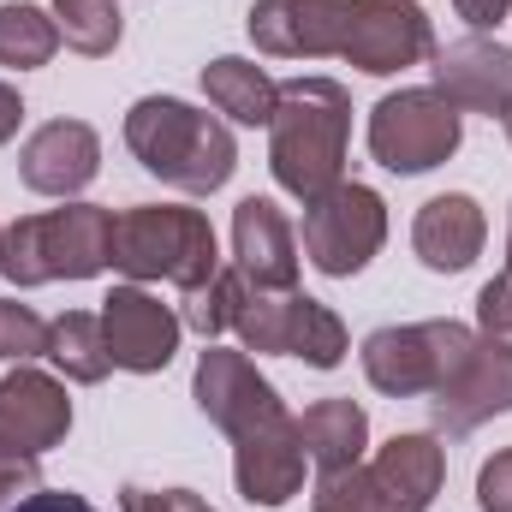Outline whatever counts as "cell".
Segmentation results:
<instances>
[{
  "mask_svg": "<svg viewBox=\"0 0 512 512\" xmlns=\"http://www.w3.org/2000/svg\"><path fill=\"white\" fill-rule=\"evenodd\" d=\"M54 24H60V42L78 48L84 60H102L120 48L126 36V18L114 0H54Z\"/></svg>",
  "mask_w": 512,
  "mask_h": 512,
  "instance_id": "cell-25",
  "label": "cell"
},
{
  "mask_svg": "<svg viewBox=\"0 0 512 512\" xmlns=\"http://www.w3.org/2000/svg\"><path fill=\"white\" fill-rule=\"evenodd\" d=\"M30 358H48V322L30 304L0 298V364H30Z\"/></svg>",
  "mask_w": 512,
  "mask_h": 512,
  "instance_id": "cell-27",
  "label": "cell"
},
{
  "mask_svg": "<svg viewBox=\"0 0 512 512\" xmlns=\"http://www.w3.org/2000/svg\"><path fill=\"white\" fill-rule=\"evenodd\" d=\"M501 126H507V137H512V108H507V114H501Z\"/></svg>",
  "mask_w": 512,
  "mask_h": 512,
  "instance_id": "cell-37",
  "label": "cell"
},
{
  "mask_svg": "<svg viewBox=\"0 0 512 512\" xmlns=\"http://www.w3.org/2000/svg\"><path fill=\"white\" fill-rule=\"evenodd\" d=\"M239 298H245V274H239V268H221L209 286L185 292V310H179V322H185L191 334H203V340H221V334H233Z\"/></svg>",
  "mask_w": 512,
  "mask_h": 512,
  "instance_id": "cell-26",
  "label": "cell"
},
{
  "mask_svg": "<svg viewBox=\"0 0 512 512\" xmlns=\"http://www.w3.org/2000/svg\"><path fill=\"white\" fill-rule=\"evenodd\" d=\"M435 90L459 114H507L512 108V48L489 36H459L435 48Z\"/></svg>",
  "mask_w": 512,
  "mask_h": 512,
  "instance_id": "cell-16",
  "label": "cell"
},
{
  "mask_svg": "<svg viewBox=\"0 0 512 512\" xmlns=\"http://www.w3.org/2000/svg\"><path fill=\"white\" fill-rule=\"evenodd\" d=\"M507 274H512V227H507Z\"/></svg>",
  "mask_w": 512,
  "mask_h": 512,
  "instance_id": "cell-36",
  "label": "cell"
},
{
  "mask_svg": "<svg viewBox=\"0 0 512 512\" xmlns=\"http://www.w3.org/2000/svg\"><path fill=\"white\" fill-rule=\"evenodd\" d=\"M233 483L251 507H286L304 489V441L298 417H274L233 441Z\"/></svg>",
  "mask_w": 512,
  "mask_h": 512,
  "instance_id": "cell-17",
  "label": "cell"
},
{
  "mask_svg": "<svg viewBox=\"0 0 512 512\" xmlns=\"http://www.w3.org/2000/svg\"><path fill=\"white\" fill-rule=\"evenodd\" d=\"M203 96L215 102V114H227L233 126H268L274 120V102H280V84L239 54H221L203 66Z\"/></svg>",
  "mask_w": 512,
  "mask_h": 512,
  "instance_id": "cell-22",
  "label": "cell"
},
{
  "mask_svg": "<svg viewBox=\"0 0 512 512\" xmlns=\"http://www.w3.org/2000/svg\"><path fill=\"white\" fill-rule=\"evenodd\" d=\"M114 268L131 280H167L179 292H197L221 274V245L203 209L131 203L114 215Z\"/></svg>",
  "mask_w": 512,
  "mask_h": 512,
  "instance_id": "cell-4",
  "label": "cell"
},
{
  "mask_svg": "<svg viewBox=\"0 0 512 512\" xmlns=\"http://www.w3.org/2000/svg\"><path fill=\"white\" fill-rule=\"evenodd\" d=\"M191 399H197V411H203L215 429H227L233 441L251 435V429H262V423H274V417H292L286 399L274 393V382L256 370L251 358H245V352H227V346H215V340H209V352L197 358Z\"/></svg>",
  "mask_w": 512,
  "mask_h": 512,
  "instance_id": "cell-10",
  "label": "cell"
},
{
  "mask_svg": "<svg viewBox=\"0 0 512 512\" xmlns=\"http://www.w3.org/2000/svg\"><path fill=\"white\" fill-rule=\"evenodd\" d=\"M471 346H477V328L447 322V316L376 328V334L364 340V376H370V387L387 393V399H417V393H435V387L447 382V376L465 364Z\"/></svg>",
  "mask_w": 512,
  "mask_h": 512,
  "instance_id": "cell-7",
  "label": "cell"
},
{
  "mask_svg": "<svg viewBox=\"0 0 512 512\" xmlns=\"http://www.w3.org/2000/svg\"><path fill=\"white\" fill-rule=\"evenodd\" d=\"M0 233H6V227H0Z\"/></svg>",
  "mask_w": 512,
  "mask_h": 512,
  "instance_id": "cell-38",
  "label": "cell"
},
{
  "mask_svg": "<svg viewBox=\"0 0 512 512\" xmlns=\"http://www.w3.org/2000/svg\"><path fill=\"white\" fill-rule=\"evenodd\" d=\"M507 411H512V352L489 346L477 334L465 364L429 393V417H435L441 435H471V429H483L489 417H507Z\"/></svg>",
  "mask_w": 512,
  "mask_h": 512,
  "instance_id": "cell-14",
  "label": "cell"
},
{
  "mask_svg": "<svg viewBox=\"0 0 512 512\" xmlns=\"http://www.w3.org/2000/svg\"><path fill=\"white\" fill-rule=\"evenodd\" d=\"M54 48H60V24H54L42 6H30V0L0 6V66L36 72V66L54 60Z\"/></svg>",
  "mask_w": 512,
  "mask_h": 512,
  "instance_id": "cell-24",
  "label": "cell"
},
{
  "mask_svg": "<svg viewBox=\"0 0 512 512\" xmlns=\"http://www.w3.org/2000/svg\"><path fill=\"white\" fill-rule=\"evenodd\" d=\"M233 334L256 358H304L310 370H340L346 352H352L346 322L322 298H310V292H262L251 280H245Z\"/></svg>",
  "mask_w": 512,
  "mask_h": 512,
  "instance_id": "cell-6",
  "label": "cell"
},
{
  "mask_svg": "<svg viewBox=\"0 0 512 512\" xmlns=\"http://www.w3.org/2000/svg\"><path fill=\"white\" fill-rule=\"evenodd\" d=\"M18 512H96L84 495H72V489H36V495H24Z\"/></svg>",
  "mask_w": 512,
  "mask_h": 512,
  "instance_id": "cell-32",
  "label": "cell"
},
{
  "mask_svg": "<svg viewBox=\"0 0 512 512\" xmlns=\"http://www.w3.org/2000/svg\"><path fill=\"white\" fill-rule=\"evenodd\" d=\"M477 334L489 346L512 352V274H495L483 292H477Z\"/></svg>",
  "mask_w": 512,
  "mask_h": 512,
  "instance_id": "cell-28",
  "label": "cell"
},
{
  "mask_svg": "<svg viewBox=\"0 0 512 512\" xmlns=\"http://www.w3.org/2000/svg\"><path fill=\"white\" fill-rule=\"evenodd\" d=\"M453 12L483 36V30H495L501 18H512V0H453Z\"/></svg>",
  "mask_w": 512,
  "mask_h": 512,
  "instance_id": "cell-31",
  "label": "cell"
},
{
  "mask_svg": "<svg viewBox=\"0 0 512 512\" xmlns=\"http://www.w3.org/2000/svg\"><path fill=\"white\" fill-rule=\"evenodd\" d=\"M382 245H387L382 191H370V185H358V179H340L334 191H322L316 203H304V256H310L328 280L364 274Z\"/></svg>",
  "mask_w": 512,
  "mask_h": 512,
  "instance_id": "cell-9",
  "label": "cell"
},
{
  "mask_svg": "<svg viewBox=\"0 0 512 512\" xmlns=\"http://www.w3.org/2000/svg\"><path fill=\"white\" fill-rule=\"evenodd\" d=\"M126 149L143 161V173H155L173 191L209 197L233 179L239 167V143L215 114L179 102V96H143L126 114Z\"/></svg>",
  "mask_w": 512,
  "mask_h": 512,
  "instance_id": "cell-2",
  "label": "cell"
},
{
  "mask_svg": "<svg viewBox=\"0 0 512 512\" xmlns=\"http://www.w3.org/2000/svg\"><path fill=\"white\" fill-rule=\"evenodd\" d=\"M24 126V102H18V90L12 84H0V143H12Z\"/></svg>",
  "mask_w": 512,
  "mask_h": 512,
  "instance_id": "cell-34",
  "label": "cell"
},
{
  "mask_svg": "<svg viewBox=\"0 0 512 512\" xmlns=\"http://www.w3.org/2000/svg\"><path fill=\"white\" fill-rule=\"evenodd\" d=\"M72 429V399L66 382L18 364L12 376H0V441L6 447H24V453H48L60 447Z\"/></svg>",
  "mask_w": 512,
  "mask_h": 512,
  "instance_id": "cell-19",
  "label": "cell"
},
{
  "mask_svg": "<svg viewBox=\"0 0 512 512\" xmlns=\"http://www.w3.org/2000/svg\"><path fill=\"white\" fill-rule=\"evenodd\" d=\"M233 268L262 292H298V239L274 197H245L233 209Z\"/></svg>",
  "mask_w": 512,
  "mask_h": 512,
  "instance_id": "cell-18",
  "label": "cell"
},
{
  "mask_svg": "<svg viewBox=\"0 0 512 512\" xmlns=\"http://www.w3.org/2000/svg\"><path fill=\"white\" fill-rule=\"evenodd\" d=\"M36 489H42V453H24V447L0 441V501H24Z\"/></svg>",
  "mask_w": 512,
  "mask_h": 512,
  "instance_id": "cell-29",
  "label": "cell"
},
{
  "mask_svg": "<svg viewBox=\"0 0 512 512\" xmlns=\"http://www.w3.org/2000/svg\"><path fill=\"white\" fill-rule=\"evenodd\" d=\"M114 262V209L66 203L48 215H24L0 233V274L12 286L48 280H96Z\"/></svg>",
  "mask_w": 512,
  "mask_h": 512,
  "instance_id": "cell-3",
  "label": "cell"
},
{
  "mask_svg": "<svg viewBox=\"0 0 512 512\" xmlns=\"http://www.w3.org/2000/svg\"><path fill=\"white\" fill-rule=\"evenodd\" d=\"M459 137H465V114L435 84L393 90V96H382L370 108V155L382 161L387 173H405V179L453 161Z\"/></svg>",
  "mask_w": 512,
  "mask_h": 512,
  "instance_id": "cell-8",
  "label": "cell"
},
{
  "mask_svg": "<svg viewBox=\"0 0 512 512\" xmlns=\"http://www.w3.org/2000/svg\"><path fill=\"white\" fill-rule=\"evenodd\" d=\"M120 512H179L173 507V489H120Z\"/></svg>",
  "mask_w": 512,
  "mask_h": 512,
  "instance_id": "cell-33",
  "label": "cell"
},
{
  "mask_svg": "<svg viewBox=\"0 0 512 512\" xmlns=\"http://www.w3.org/2000/svg\"><path fill=\"white\" fill-rule=\"evenodd\" d=\"M102 334H108L114 370L155 376V370L173 364L185 322H179V310L161 304L155 292H143V286H114V292L102 298Z\"/></svg>",
  "mask_w": 512,
  "mask_h": 512,
  "instance_id": "cell-13",
  "label": "cell"
},
{
  "mask_svg": "<svg viewBox=\"0 0 512 512\" xmlns=\"http://www.w3.org/2000/svg\"><path fill=\"white\" fill-rule=\"evenodd\" d=\"M352 96L334 78H286L268 120V173L298 203H316L346 179Z\"/></svg>",
  "mask_w": 512,
  "mask_h": 512,
  "instance_id": "cell-1",
  "label": "cell"
},
{
  "mask_svg": "<svg viewBox=\"0 0 512 512\" xmlns=\"http://www.w3.org/2000/svg\"><path fill=\"white\" fill-rule=\"evenodd\" d=\"M447 483V453L435 435H393L376 459L328 471L310 512H429Z\"/></svg>",
  "mask_w": 512,
  "mask_h": 512,
  "instance_id": "cell-5",
  "label": "cell"
},
{
  "mask_svg": "<svg viewBox=\"0 0 512 512\" xmlns=\"http://www.w3.org/2000/svg\"><path fill=\"white\" fill-rule=\"evenodd\" d=\"M48 358H54V370H60L66 382L96 387L108 370H114V358H108V334H102V316H90V310H66L60 322H48Z\"/></svg>",
  "mask_w": 512,
  "mask_h": 512,
  "instance_id": "cell-23",
  "label": "cell"
},
{
  "mask_svg": "<svg viewBox=\"0 0 512 512\" xmlns=\"http://www.w3.org/2000/svg\"><path fill=\"white\" fill-rule=\"evenodd\" d=\"M477 507L512 512V447H501L495 459H483V471H477Z\"/></svg>",
  "mask_w": 512,
  "mask_h": 512,
  "instance_id": "cell-30",
  "label": "cell"
},
{
  "mask_svg": "<svg viewBox=\"0 0 512 512\" xmlns=\"http://www.w3.org/2000/svg\"><path fill=\"white\" fill-rule=\"evenodd\" d=\"M96 173H102V137L84 120H48L18 149V179L36 197H78Z\"/></svg>",
  "mask_w": 512,
  "mask_h": 512,
  "instance_id": "cell-15",
  "label": "cell"
},
{
  "mask_svg": "<svg viewBox=\"0 0 512 512\" xmlns=\"http://www.w3.org/2000/svg\"><path fill=\"white\" fill-rule=\"evenodd\" d=\"M358 0H256L251 42L274 60H328L346 48Z\"/></svg>",
  "mask_w": 512,
  "mask_h": 512,
  "instance_id": "cell-12",
  "label": "cell"
},
{
  "mask_svg": "<svg viewBox=\"0 0 512 512\" xmlns=\"http://www.w3.org/2000/svg\"><path fill=\"white\" fill-rule=\"evenodd\" d=\"M340 60H352L370 78H393L405 66L435 60V24L417 0H358V18H352Z\"/></svg>",
  "mask_w": 512,
  "mask_h": 512,
  "instance_id": "cell-11",
  "label": "cell"
},
{
  "mask_svg": "<svg viewBox=\"0 0 512 512\" xmlns=\"http://www.w3.org/2000/svg\"><path fill=\"white\" fill-rule=\"evenodd\" d=\"M489 239V221H483V203L465 197V191H441L417 209L411 221V251L429 274H465Z\"/></svg>",
  "mask_w": 512,
  "mask_h": 512,
  "instance_id": "cell-20",
  "label": "cell"
},
{
  "mask_svg": "<svg viewBox=\"0 0 512 512\" xmlns=\"http://www.w3.org/2000/svg\"><path fill=\"white\" fill-rule=\"evenodd\" d=\"M173 507H179V512H215V507H203L191 489H173Z\"/></svg>",
  "mask_w": 512,
  "mask_h": 512,
  "instance_id": "cell-35",
  "label": "cell"
},
{
  "mask_svg": "<svg viewBox=\"0 0 512 512\" xmlns=\"http://www.w3.org/2000/svg\"><path fill=\"white\" fill-rule=\"evenodd\" d=\"M298 441H304V459L328 477V471H346L364 459L370 447V417L358 399H316L304 417H298Z\"/></svg>",
  "mask_w": 512,
  "mask_h": 512,
  "instance_id": "cell-21",
  "label": "cell"
}]
</instances>
